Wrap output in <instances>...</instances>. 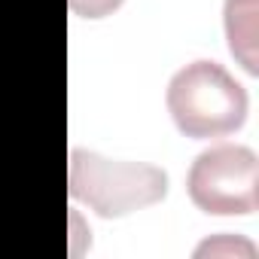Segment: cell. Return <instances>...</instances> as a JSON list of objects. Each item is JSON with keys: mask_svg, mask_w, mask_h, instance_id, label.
<instances>
[{"mask_svg": "<svg viewBox=\"0 0 259 259\" xmlns=\"http://www.w3.org/2000/svg\"><path fill=\"white\" fill-rule=\"evenodd\" d=\"M168 113L186 138H223L247 119L244 85L217 61H192L180 67L165 92Z\"/></svg>", "mask_w": 259, "mask_h": 259, "instance_id": "6da1fadb", "label": "cell"}, {"mask_svg": "<svg viewBox=\"0 0 259 259\" xmlns=\"http://www.w3.org/2000/svg\"><path fill=\"white\" fill-rule=\"evenodd\" d=\"M226 37L238 64L256 76V0H226Z\"/></svg>", "mask_w": 259, "mask_h": 259, "instance_id": "277c9868", "label": "cell"}, {"mask_svg": "<svg viewBox=\"0 0 259 259\" xmlns=\"http://www.w3.org/2000/svg\"><path fill=\"white\" fill-rule=\"evenodd\" d=\"M67 192L98 217H125L168 195V174L147 162H116L92 150H70Z\"/></svg>", "mask_w": 259, "mask_h": 259, "instance_id": "7a4b0ae2", "label": "cell"}, {"mask_svg": "<svg viewBox=\"0 0 259 259\" xmlns=\"http://www.w3.org/2000/svg\"><path fill=\"white\" fill-rule=\"evenodd\" d=\"M67 7L82 19H104L122 7V0H67Z\"/></svg>", "mask_w": 259, "mask_h": 259, "instance_id": "5b68a950", "label": "cell"}, {"mask_svg": "<svg viewBox=\"0 0 259 259\" xmlns=\"http://www.w3.org/2000/svg\"><path fill=\"white\" fill-rule=\"evenodd\" d=\"M189 198L198 210L217 217L253 213L259 204V162L250 147L220 144L195 156L186 177Z\"/></svg>", "mask_w": 259, "mask_h": 259, "instance_id": "3957f363", "label": "cell"}]
</instances>
